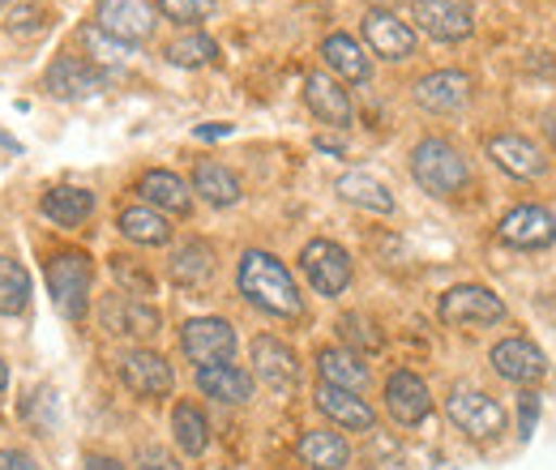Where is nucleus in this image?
Masks as SVG:
<instances>
[{
    "label": "nucleus",
    "mask_w": 556,
    "mask_h": 470,
    "mask_svg": "<svg viewBox=\"0 0 556 470\" xmlns=\"http://www.w3.org/2000/svg\"><path fill=\"white\" fill-rule=\"evenodd\" d=\"M236 282H240V295H244L253 308H262V313H270V317H287V321L304 317V295H300L295 278L287 274V266L278 262L275 253L249 249V253L240 257Z\"/></svg>",
    "instance_id": "1"
},
{
    "label": "nucleus",
    "mask_w": 556,
    "mask_h": 470,
    "mask_svg": "<svg viewBox=\"0 0 556 470\" xmlns=\"http://www.w3.org/2000/svg\"><path fill=\"white\" fill-rule=\"evenodd\" d=\"M412 176L424 193L432 198H454L471 185V167L467 158L445 141V137H424L412 150Z\"/></svg>",
    "instance_id": "2"
},
{
    "label": "nucleus",
    "mask_w": 556,
    "mask_h": 470,
    "mask_svg": "<svg viewBox=\"0 0 556 470\" xmlns=\"http://www.w3.org/2000/svg\"><path fill=\"white\" fill-rule=\"evenodd\" d=\"M48 291H52V304L61 317L81 321L86 304H90V257L77 249L48 257Z\"/></svg>",
    "instance_id": "3"
},
{
    "label": "nucleus",
    "mask_w": 556,
    "mask_h": 470,
    "mask_svg": "<svg viewBox=\"0 0 556 470\" xmlns=\"http://www.w3.org/2000/svg\"><path fill=\"white\" fill-rule=\"evenodd\" d=\"M445 410L454 419L458 432H467L471 441H496L505 432V406L496 398H488L484 390H471V385H458L450 398H445Z\"/></svg>",
    "instance_id": "4"
},
{
    "label": "nucleus",
    "mask_w": 556,
    "mask_h": 470,
    "mask_svg": "<svg viewBox=\"0 0 556 470\" xmlns=\"http://www.w3.org/2000/svg\"><path fill=\"white\" fill-rule=\"evenodd\" d=\"M441 321L445 326H458V330H476V326H496L505 321V304L488 291V287H476V282H463V287H450L441 295Z\"/></svg>",
    "instance_id": "5"
},
{
    "label": "nucleus",
    "mask_w": 556,
    "mask_h": 470,
    "mask_svg": "<svg viewBox=\"0 0 556 470\" xmlns=\"http://www.w3.org/2000/svg\"><path fill=\"white\" fill-rule=\"evenodd\" d=\"M94 22L103 35H112L116 43L125 48H138L154 35L159 26V13L146 4V0H99L94 4Z\"/></svg>",
    "instance_id": "6"
},
{
    "label": "nucleus",
    "mask_w": 556,
    "mask_h": 470,
    "mask_svg": "<svg viewBox=\"0 0 556 470\" xmlns=\"http://www.w3.org/2000/svg\"><path fill=\"white\" fill-rule=\"evenodd\" d=\"M300 266H304V278L313 282L317 295H343L351 282V257L348 249H339L334 240H308L304 253H300Z\"/></svg>",
    "instance_id": "7"
},
{
    "label": "nucleus",
    "mask_w": 556,
    "mask_h": 470,
    "mask_svg": "<svg viewBox=\"0 0 556 470\" xmlns=\"http://www.w3.org/2000/svg\"><path fill=\"white\" fill-rule=\"evenodd\" d=\"M180 351H185L198 368L231 364V355H236V330H231L223 317H193V321H185V330H180Z\"/></svg>",
    "instance_id": "8"
},
{
    "label": "nucleus",
    "mask_w": 556,
    "mask_h": 470,
    "mask_svg": "<svg viewBox=\"0 0 556 470\" xmlns=\"http://www.w3.org/2000/svg\"><path fill=\"white\" fill-rule=\"evenodd\" d=\"M496 236H501V244L522 249V253L548 249L556 240V214L544 209V205H514V209L496 223Z\"/></svg>",
    "instance_id": "9"
},
{
    "label": "nucleus",
    "mask_w": 556,
    "mask_h": 470,
    "mask_svg": "<svg viewBox=\"0 0 556 470\" xmlns=\"http://www.w3.org/2000/svg\"><path fill=\"white\" fill-rule=\"evenodd\" d=\"M416 103L432 116H454L471 103V77L458 73V68H437V73H424L416 86H412Z\"/></svg>",
    "instance_id": "10"
},
{
    "label": "nucleus",
    "mask_w": 556,
    "mask_h": 470,
    "mask_svg": "<svg viewBox=\"0 0 556 470\" xmlns=\"http://www.w3.org/2000/svg\"><path fill=\"white\" fill-rule=\"evenodd\" d=\"M121 381L146 398V403H159V398H167L172 394V385H176V377H172V364L159 355V351H129V355H121Z\"/></svg>",
    "instance_id": "11"
},
{
    "label": "nucleus",
    "mask_w": 556,
    "mask_h": 470,
    "mask_svg": "<svg viewBox=\"0 0 556 470\" xmlns=\"http://www.w3.org/2000/svg\"><path fill=\"white\" fill-rule=\"evenodd\" d=\"M99 321H103V330L116 338H138V342H146V338L159 334V313L146 304V300H138V295H108L103 304H99Z\"/></svg>",
    "instance_id": "12"
},
{
    "label": "nucleus",
    "mask_w": 556,
    "mask_h": 470,
    "mask_svg": "<svg viewBox=\"0 0 556 470\" xmlns=\"http://www.w3.org/2000/svg\"><path fill=\"white\" fill-rule=\"evenodd\" d=\"M412 17L416 26L437 39V43H463L471 35V9L458 4V0H412Z\"/></svg>",
    "instance_id": "13"
},
{
    "label": "nucleus",
    "mask_w": 556,
    "mask_h": 470,
    "mask_svg": "<svg viewBox=\"0 0 556 470\" xmlns=\"http://www.w3.org/2000/svg\"><path fill=\"white\" fill-rule=\"evenodd\" d=\"M492 368L514 385H540L548 377V355L527 338H505L492 346Z\"/></svg>",
    "instance_id": "14"
},
{
    "label": "nucleus",
    "mask_w": 556,
    "mask_h": 470,
    "mask_svg": "<svg viewBox=\"0 0 556 470\" xmlns=\"http://www.w3.org/2000/svg\"><path fill=\"white\" fill-rule=\"evenodd\" d=\"M364 39H368V48H372L377 56H386V61H407V56H416V30H412L399 13H390V9H368V13H364Z\"/></svg>",
    "instance_id": "15"
},
{
    "label": "nucleus",
    "mask_w": 556,
    "mask_h": 470,
    "mask_svg": "<svg viewBox=\"0 0 556 470\" xmlns=\"http://www.w3.org/2000/svg\"><path fill=\"white\" fill-rule=\"evenodd\" d=\"M103 73L90 65V61H77V56H56L48 73H43V90L52 94V99H90V94H99L103 90Z\"/></svg>",
    "instance_id": "16"
},
{
    "label": "nucleus",
    "mask_w": 556,
    "mask_h": 470,
    "mask_svg": "<svg viewBox=\"0 0 556 470\" xmlns=\"http://www.w3.org/2000/svg\"><path fill=\"white\" fill-rule=\"evenodd\" d=\"M253 368H257V377L266 381V390H275V394H291L295 381H300V359H295V351L270 334L253 338Z\"/></svg>",
    "instance_id": "17"
},
{
    "label": "nucleus",
    "mask_w": 556,
    "mask_h": 470,
    "mask_svg": "<svg viewBox=\"0 0 556 470\" xmlns=\"http://www.w3.org/2000/svg\"><path fill=\"white\" fill-rule=\"evenodd\" d=\"M386 410H390V419L394 423H403V428H416L428 419V410H432V394H428V385L419 381L416 372H390V381H386Z\"/></svg>",
    "instance_id": "18"
},
{
    "label": "nucleus",
    "mask_w": 556,
    "mask_h": 470,
    "mask_svg": "<svg viewBox=\"0 0 556 470\" xmlns=\"http://www.w3.org/2000/svg\"><path fill=\"white\" fill-rule=\"evenodd\" d=\"M304 103L308 112L321 120V125H334V129H348L351 125V94L330 77V73H308L304 77Z\"/></svg>",
    "instance_id": "19"
},
{
    "label": "nucleus",
    "mask_w": 556,
    "mask_h": 470,
    "mask_svg": "<svg viewBox=\"0 0 556 470\" xmlns=\"http://www.w3.org/2000/svg\"><path fill=\"white\" fill-rule=\"evenodd\" d=\"M488 158L505 172V176H518V180H535L544 172V154L535 150V141L518 134H496L488 137Z\"/></svg>",
    "instance_id": "20"
},
{
    "label": "nucleus",
    "mask_w": 556,
    "mask_h": 470,
    "mask_svg": "<svg viewBox=\"0 0 556 470\" xmlns=\"http://www.w3.org/2000/svg\"><path fill=\"white\" fill-rule=\"evenodd\" d=\"M313 403H317V410H321L326 419H334V423L348 428V432H372V423H377L372 406L364 403L359 394H351V390H339V385H317Z\"/></svg>",
    "instance_id": "21"
},
{
    "label": "nucleus",
    "mask_w": 556,
    "mask_h": 470,
    "mask_svg": "<svg viewBox=\"0 0 556 470\" xmlns=\"http://www.w3.org/2000/svg\"><path fill=\"white\" fill-rule=\"evenodd\" d=\"M138 193L141 202L150 205V209H159V214H189L193 209V189L176 172H163V167H154V172L141 176Z\"/></svg>",
    "instance_id": "22"
},
{
    "label": "nucleus",
    "mask_w": 556,
    "mask_h": 470,
    "mask_svg": "<svg viewBox=\"0 0 556 470\" xmlns=\"http://www.w3.org/2000/svg\"><path fill=\"white\" fill-rule=\"evenodd\" d=\"M198 390L214 403L244 406L253 398V377L236 364H210V368H198Z\"/></svg>",
    "instance_id": "23"
},
{
    "label": "nucleus",
    "mask_w": 556,
    "mask_h": 470,
    "mask_svg": "<svg viewBox=\"0 0 556 470\" xmlns=\"http://www.w3.org/2000/svg\"><path fill=\"white\" fill-rule=\"evenodd\" d=\"M39 214L56 227H81L90 214H94V193L90 189H73V185H61V189H48L39 198Z\"/></svg>",
    "instance_id": "24"
},
{
    "label": "nucleus",
    "mask_w": 556,
    "mask_h": 470,
    "mask_svg": "<svg viewBox=\"0 0 556 470\" xmlns=\"http://www.w3.org/2000/svg\"><path fill=\"white\" fill-rule=\"evenodd\" d=\"M317 377H321V385H339V390L359 394V390L368 385V364H364L355 351L326 346V351L317 355Z\"/></svg>",
    "instance_id": "25"
},
{
    "label": "nucleus",
    "mask_w": 556,
    "mask_h": 470,
    "mask_svg": "<svg viewBox=\"0 0 556 470\" xmlns=\"http://www.w3.org/2000/svg\"><path fill=\"white\" fill-rule=\"evenodd\" d=\"M116 227H121L125 240L146 244V249H159V244L172 240V223H167V214H159V209H150V205H125L121 218H116Z\"/></svg>",
    "instance_id": "26"
},
{
    "label": "nucleus",
    "mask_w": 556,
    "mask_h": 470,
    "mask_svg": "<svg viewBox=\"0 0 556 470\" xmlns=\"http://www.w3.org/2000/svg\"><path fill=\"white\" fill-rule=\"evenodd\" d=\"M167 274H172L176 287H193V291L206 287L210 278H214V249H210L206 240H189L185 249L172 253Z\"/></svg>",
    "instance_id": "27"
},
{
    "label": "nucleus",
    "mask_w": 556,
    "mask_h": 470,
    "mask_svg": "<svg viewBox=\"0 0 556 470\" xmlns=\"http://www.w3.org/2000/svg\"><path fill=\"white\" fill-rule=\"evenodd\" d=\"M193 193H198L202 202L227 209V205L240 202V180L231 176V167H223V163H214V158H202V163L193 167Z\"/></svg>",
    "instance_id": "28"
},
{
    "label": "nucleus",
    "mask_w": 556,
    "mask_h": 470,
    "mask_svg": "<svg viewBox=\"0 0 556 470\" xmlns=\"http://www.w3.org/2000/svg\"><path fill=\"white\" fill-rule=\"evenodd\" d=\"M321 61L334 68L339 77L355 81V86H364V81L372 77V65H368L364 48H359L351 35H326V39H321Z\"/></svg>",
    "instance_id": "29"
},
{
    "label": "nucleus",
    "mask_w": 556,
    "mask_h": 470,
    "mask_svg": "<svg viewBox=\"0 0 556 470\" xmlns=\"http://www.w3.org/2000/svg\"><path fill=\"white\" fill-rule=\"evenodd\" d=\"M334 193H339L343 202L359 205V209H372V214H390V209H394V193H390L377 176H368V172H348V176L334 185Z\"/></svg>",
    "instance_id": "30"
},
{
    "label": "nucleus",
    "mask_w": 556,
    "mask_h": 470,
    "mask_svg": "<svg viewBox=\"0 0 556 470\" xmlns=\"http://www.w3.org/2000/svg\"><path fill=\"white\" fill-rule=\"evenodd\" d=\"M300 458H304V467H313V470H343L351 458V449L339 432L317 428V432H304V436H300Z\"/></svg>",
    "instance_id": "31"
},
{
    "label": "nucleus",
    "mask_w": 556,
    "mask_h": 470,
    "mask_svg": "<svg viewBox=\"0 0 556 470\" xmlns=\"http://www.w3.org/2000/svg\"><path fill=\"white\" fill-rule=\"evenodd\" d=\"M172 436H176L180 454H189V458H202V454L210 449L206 415H202V410H198L193 403H176V406H172Z\"/></svg>",
    "instance_id": "32"
},
{
    "label": "nucleus",
    "mask_w": 556,
    "mask_h": 470,
    "mask_svg": "<svg viewBox=\"0 0 556 470\" xmlns=\"http://www.w3.org/2000/svg\"><path fill=\"white\" fill-rule=\"evenodd\" d=\"M167 61H172V65H180V68L214 65V61H218V43H214L210 35L189 30V35H180V39H172V43H167Z\"/></svg>",
    "instance_id": "33"
},
{
    "label": "nucleus",
    "mask_w": 556,
    "mask_h": 470,
    "mask_svg": "<svg viewBox=\"0 0 556 470\" xmlns=\"http://www.w3.org/2000/svg\"><path fill=\"white\" fill-rule=\"evenodd\" d=\"M26 304H30V274L17 266V262L0 257V317L22 313Z\"/></svg>",
    "instance_id": "34"
},
{
    "label": "nucleus",
    "mask_w": 556,
    "mask_h": 470,
    "mask_svg": "<svg viewBox=\"0 0 556 470\" xmlns=\"http://www.w3.org/2000/svg\"><path fill=\"white\" fill-rule=\"evenodd\" d=\"M112 274H116L125 287H129L125 295H138V300L154 295V278H150L141 266H134V257H112Z\"/></svg>",
    "instance_id": "35"
},
{
    "label": "nucleus",
    "mask_w": 556,
    "mask_h": 470,
    "mask_svg": "<svg viewBox=\"0 0 556 470\" xmlns=\"http://www.w3.org/2000/svg\"><path fill=\"white\" fill-rule=\"evenodd\" d=\"M43 22H48V9L43 4H13L9 9V30H17V35L43 30Z\"/></svg>",
    "instance_id": "36"
},
{
    "label": "nucleus",
    "mask_w": 556,
    "mask_h": 470,
    "mask_svg": "<svg viewBox=\"0 0 556 470\" xmlns=\"http://www.w3.org/2000/svg\"><path fill=\"white\" fill-rule=\"evenodd\" d=\"M159 9L172 22H202V17L214 13V0H159Z\"/></svg>",
    "instance_id": "37"
},
{
    "label": "nucleus",
    "mask_w": 556,
    "mask_h": 470,
    "mask_svg": "<svg viewBox=\"0 0 556 470\" xmlns=\"http://www.w3.org/2000/svg\"><path fill=\"white\" fill-rule=\"evenodd\" d=\"M339 330H343L348 342H359V346H368V351H377V346H381V334H377L364 317H343V321H339Z\"/></svg>",
    "instance_id": "38"
},
{
    "label": "nucleus",
    "mask_w": 556,
    "mask_h": 470,
    "mask_svg": "<svg viewBox=\"0 0 556 470\" xmlns=\"http://www.w3.org/2000/svg\"><path fill=\"white\" fill-rule=\"evenodd\" d=\"M86 43H90V48H99V61H121V56H129V48H125V43H116L112 35H103L99 26H94V30H86Z\"/></svg>",
    "instance_id": "39"
},
{
    "label": "nucleus",
    "mask_w": 556,
    "mask_h": 470,
    "mask_svg": "<svg viewBox=\"0 0 556 470\" xmlns=\"http://www.w3.org/2000/svg\"><path fill=\"white\" fill-rule=\"evenodd\" d=\"M138 470H185V467H180L167 449H154V445H150V449H141L138 454Z\"/></svg>",
    "instance_id": "40"
},
{
    "label": "nucleus",
    "mask_w": 556,
    "mask_h": 470,
    "mask_svg": "<svg viewBox=\"0 0 556 470\" xmlns=\"http://www.w3.org/2000/svg\"><path fill=\"white\" fill-rule=\"evenodd\" d=\"M0 470H39V467H35V458L22 454V449H0Z\"/></svg>",
    "instance_id": "41"
},
{
    "label": "nucleus",
    "mask_w": 556,
    "mask_h": 470,
    "mask_svg": "<svg viewBox=\"0 0 556 470\" xmlns=\"http://www.w3.org/2000/svg\"><path fill=\"white\" fill-rule=\"evenodd\" d=\"M81 467L86 470H125L116 458H108V454H86V458H81Z\"/></svg>",
    "instance_id": "42"
},
{
    "label": "nucleus",
    "mask_w": 556,
    "mask_h": 470,
    "mask_svg": "<svg viewBox=\"0 0 556 470\" xmlns=\"http://www.w3.org/2000/svg\"><path fill=\"white\" fill-rule=\"evenodd\" d=\"M535 410H540V398H522V436H531V428H535Z\"/></svg>",
    "instance_id": "43"
},
{
    "label": "nucleus",
    "mask_w": 556,
    "mask_h": 470,
    "mask_svg": "<svg viewBox=\"0 0 556 470\" xmlns=\"http://www.w3.org/2000/svg\"><path fill=\"white\" fill-rule=\"evenodd\" d=\"M227 134H231V125H202V129H198L202 141H214V137H227Z\"/></svg>",
    "instance_id": "44"
},
{
    "label": "nucleus",
    "mask_w": 556,
    "mask_h": 470,
    "mask_svg": "<svg viewBox=\"0 0 556 470\" xmlns=\"http://www.w3.org/2000/svg\"><path fill=\"white\" fill-rule=\"evenodd\" d=\"M544 134L556 141V112H548V116H544Z\"/></svg>",
    "instance_id": "45"
},
{
    "label": "nucleus",
    "mask_w": 556,
    "mask_h": 470,
    "mask_svg": "<svg viewBox=\"0 0 556 470\" xmlns=\"http://www.w3.org/2000/svg\"><path fill=\"white\" fill-rule=\"evenodd\" d=\"M0 145H4V150H13V154H17V150H22V145H17V141H13V137H4V134H0Z\"/></svg>",
    "instance_id": "46"
},
{
    "label": "nucleus",
    "mask_w": 556,
    "mask_h": 470,
    "mask_svg": "<svg viewBox=\"0 0 556 470\" xmlns=\"http://www.w3.org/2000/svg\"><path fill=\"white\" fill-rule=\"evenodd\" d=\"M4 385H9V364L0 359V390H4Z\"/></svg>",
    "instance_id": "47"
}]
</instances>
